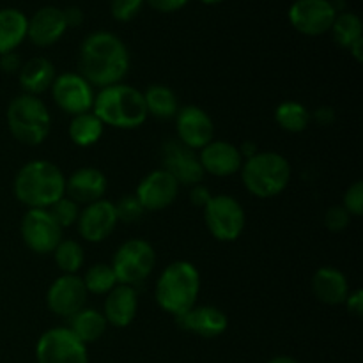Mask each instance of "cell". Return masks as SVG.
Instances as JSON below:
<instances>
[{
  "label": "cell",
  "instance_id": "1",
  "mask_svg": "<svg viewBox=\"0 0 363 363\" xmlns=\"http://www.w3.org/2000/svg\"><path fill=\"white\" fill-rule=\"evenodd\" d=\"M130 62L126 45L112 32H92L80 46V74L92 87L121 84L130 71Z\"/></svg>",
  "mask_w": 363,
  "mask_h": 363
},
{
  "label": "cell",
  "instance_id": "2",
  "mask_svg": "<svg viewBox=\"0 0 363 363\" xmlns=\"http://www.w3.org/2000/svg\"><path fill=\"white\" fill-rule=\"evenodd\" d=\"M13 190L28 209H48L66 194V176L48 160H32L18 170Z\"/></svg>",
  "mask_w": 363,
  "mask_h": 363
},
{
  "label": "cell",
  "instance_id": "3",
  "mask_svg": "<svg viewBox=\"0 0 363 363\" xmlns=\"http://www.w3.org/2000/svg\"><path fill=\"white\" fill-rule=\"evenodd\" d=\"M92 112L105 126L116 130H137L149 117L144 94L126 84L99 89L94 96Z\"/></svg>",
  "mask_w": 363,
  "mask_h": 363
},
{
  "label": "cell",
  "instance_id": "4",
  "mask_svg": "<svg viewBox=\"0 0 363 363\" xmlns=\"http://www.w3.org/2000/svg\"><path fill=\"white\" fill-rule=\"evenodd\" d=\"M201 293V273L188 261H176L167 266L156 280L155 298L167 314L179 318L195 307Z\"/></svg>",
  "mask_w": 363,
  "mask_h": 363
},
{
  "label": "cell",
  "instance_id": "5",
  "mask_svg": "<svg viewBox=\"0 0 363 363\" xmlns=\"http://www.w3.org/2000/svg\"><path fill=\"white\" fill-rule=\"evenodd\" d=\"M241 181L247 191L257 199H273L291 183L293 169L286 156L275 151H259L241 165Z\"/></svg>",
  "mask_w": 363,
  "mask_h": 363
},
{
  "label": "cell",
  "instance_id": "6",
  "mask_svg": "<svg viewBox=\"0 0 363 363\" xmlns=\"http://www.w3.org/2000/svg\"><path fill=\"white\" fill-rule=\"evenodd\" d=\"M7 128L20 144L41 145L52 131V116L41 98L20 94L7 106Z\"/></svg>",
  "mask_w": 363,
  "mask_h": 363
},
{
  "label": "cell",
  "instance_id": "7",
  "mask_svg": "<svg viewBox=\"0 0 363 363\" xmlns=\"http://www.w3.org/2000/svg\"><path fill=\"white\" fill-rule=\"evenodd\" d=\"M155 264L156 254L151 243L142 238H131L117 248L110 266L116 273L117 284L135 287L151 275Z\"/></svg>",
  "mask_w": 363,
  "mask_h": 363
},
{
  "label": "cell",
  "instance_id": "8",
  "mask_svg": "<svg viewBox=\"0 0 363 363\" xmlns=\"http://www.w3.org/2000/svg\"><path fill=\"white\" fill-rule=\"evenodd\" d=\"M204 222L216 241L233 243L243 234L247 215L243 206L233 195H213L204 208Z\"/></svg>",
  "mask_w": 363,
  "mask_h": 363
},
{
  "label": "cell",
  "instance_id": "9",
  "mask_svg": "<svg viewBox=\"0 0 363 363\" xmlns=\"http://www.w3.org/2000/svg\"><path fill=\"white\" fill-rule=\"evenodd\" d=\"M38 363H89L87 346L66 326L50 328L35 344Z\"/></svg>",
  "mask_w": 363,
  "mask_h": 363
},
{
  "label": "cell",
  "instance_id": "10",
  "mask_svg": "<svg viewBox=\"0 0 363 363\" xmlns=\"http://www.w3.org/2000/svg\"><path fill=\"white\" fill-rule=\"evenodd\" d=\"M20 234L28 250L46 255L55 250L62 240V229L53 220L50 209H27L20 223Z\"/></svg>",
  "mask_w": 363,
  "mask_h": 363
},
{
  "label": "cell",
  "instance_id": "11",
  "mask_svg": "<svg viewBox=\"0 0 363 363\" xmlns=\"http://www.w3.org/2000/svg\"><path fill=\"white\" fill-rule=\"evenodd\" d=\"M50 89L55 105L71 117L92 110L96 96L94 89L80 73L59 74Z\"/></svg>",
  "mask_w": 363,
  "mask_h": 363
},
{
  "label": "cell",
  "instance_id": "12",
  "mask_svg": "<svg viewBox=\"0 0 363 363\" xmlns=\"http://www.w3.org/2000/svg\"><path fill=\"white\" fill-rule=\"evenodd\" d=\"M337 9L330 0H296L289 9V21L300 34L321 35L332 28Z\"/></svg>",
  "mask_w": 363,
  "mask_h": 363
},
{
  "label": "cell",
  "instance_id": "13",
  "mask_svg": "<svg viewBox=\"0 0 363 363\" xmlns=\"http://www.w3.org/2000/svg\"><path fill=\"white\" fill-rule=\"evenodd\" d=\"M162 163L163 170H167L179 186H195L202 183L206 176L194 149L186 147L179 140H167L162 145Z\"/></svg>",
  "mask_w": 363,
  "mask_h": 363
},
{
  "label": "cell",
  "instance_id": "14",
  "mask_svg": "<svg viewBox=\"0 0 363 363\" xmlns=\"http://www.w3.org/2000/svg\"><path fill=\"white\" fill-rule=\"evenodd\" d=\"M87 289H85L82 277L78 275H60L52 282L46 293V305L52 314L59 318L69 319L78 311L85 307L87 301Z\"/></svg>",
  "mask_w": 363,
  "mask_h": 363
},
{
  "label": "cell",
  "instance_id": "15",
  "mask_svg": "<svg viewBox=\"0 0 363 363\" xmlns=\"http://www.w3.org/2000/svg\"><path fill=\"white\" fill-rule=\"evenodd\" d=\"M176 131L177 140L194 151L206 147L209 142L215 140L213 119L206 110L195 105L179 108V112L176 113Z\"/></svg>",
  "mask_w": 363,
  "mask_h": 363
},
{
  "label": "cell",
  "instance_id": "16",
  "mask_svg": "<svg viewBox=\"0 0 363 363\" xmlns=\"http://www.w3.org/2000/svg\"><path fill=\"white\" fill-rule=\"evenodd\" d=\"M117 223H119V218H117L116 206L106 199L85 206L77 220L78 234L82 236V240L89 241V243L105 241L116 230Z\"/></svg>",
  "mask_w": 363,
  "mask_h": 363
},
{
  "label": "cell",
  "instance_id": "17",
  "mask_svg": "<svg viewBox=\"0 0 363 363\" xmlns=\"http://www.w3.org/2000/svg\"><path fill=\"white\" fill-rule=\"evenodd\" d=\"M179 194V184L177 181L170 176L167 170L158 169L149 172L144 179L138 183L135 197L142 204L144 211H162V209L169 208L174 204Z\"/></svg>",
  "mask_w": 363,
  "mask_h": 363
},
{
  "label": "cell",
  "instance_id": "18",
  "mask_svg": "<svg viewBox=\"0 0 363 363\" xmlns=\"http://www.w3.org/2000/svg\"><path fill=\"white\" fill-rule=\"evenodd\" d=\"M176 323L181 330L195 333L202 339H216V337L223 335L229 326L225 312L215 305L190 308L183 315L176 318Z\"/></svg>",
  "mask_w": 363,
  "mask_h": 363
},
{
  "label": "cell",
  "instance_id": "19",
  "mask_svg": "<svg viewBox=\"0 0 363 363\" xmlns=\"http://www.w3.org/2000/svg\"><path fill=\"white\" fill-rule=\"evenodd\" d=\"M204 174H211L215 177H229L241 170L245 160L241 158L240 149L236 144L227 140H211L199 152Z\"/></svg>",
  "mask_w": 363,
  "mask_h": 363
},
{
  "label": "cell",
  "instance_id": "20",
  "mask_svg": "<svg viewBox=\"0 0 363 363\" xmlns=\"http://www.w3.org/2000/svg\"><path fill=\"white\" fill-rule=\"evenodd\" d=\"M108 188L106 176L96 167H82L66 179V197L78 206L101 201Z\"/></svg>",
  "mask_w": 363,
  "mask_h": 363
},
{
  "label": "cell",
  "instance_id": "21",
  "mask_svg": "<svg viewBox=\"0 0 363 363\" xmlns=\"http://www.w3.org/2000/svg\"><path fill=\"white\" fill-rule=\"evenodd\" d=\"M138 294L133 286L117 284L105 298L103 315L113 328H126L137 318Z\"/></svg>",
  "mask_w": 363,
  "mask_h": 363
},
{
  "label": "cell",
  "instance_id": "22",
  "mask_svg": "<svg viewBox=\"0 0 363 363\" xmlns=\"http://www.w3.org/2000/svg\"><path fill=\"white\" fill-rule=\"evenodd\" d=\"M67 25L64 20L62 9L57 7H43V9L35 11L34 16L28 20L27 27V38L34 43L35 46H52L59 41L66 32Z\"/></svg>",
  "mask_w": 363,
  "mask_h": 363
},
{
  "label": "cell",
  "instance_id": "23",
  "mask_svg": "<svg viewBox=\"0 0 363 363\" xmlns=\"http://www.w3.org/2000/svg\"><path fill=\"white\" fill-rule=\"evenodd\" d=\"M312 293L325 305H342L350 294L346 275L333 266H323L312 277Z\"/></svg>",
  "mask_w": 363,
  "mask_h": 363
},
{
  "label": "cell",
  "instance_id": "24",
  "mask_svg": "<svg viewBox=\"0 0 363 363\" xmlns=\"http://www.w3.org/2000/svg\"><path fill=\"white\" fill-rule=\"evenodd\" d=\"M18 80H20V87L23 89V94L39 96L52 87L55 80V66L46 57H32L27 62L21 64V69L18 71Z\"/></svg>",
  "mask_w": 363,
  "mask_h": 363
},
{
  "label": "cell",
  "instance_id": "25",
  "mask_svg": "<svg viewBox=\"0 0 363 363\" xmlns=\"http://www.w3.org/2000/svg\"><path fill=\"white\" fill-rule=\"evenodd\" d=\"M28 18L21 11L0 9V55L14 52L27 38Z\"/></svg>",
  "mask_w": 363,
  "mask_h": 363
},
{
  "label": "cell",
  "instance_id": "26",
  "mask_svg": "<svg viewBox=\"0 0 363 363\" xmlns=\"http://www.w3.org/2000/svg\"><path fill=\"white\" fill-rule=\"evenodd\" d=\"M106 326H108V323H106L103 312L84 307L77 314L71 315L67 328L73 332L77 339H80L87 346V344L101 339L103 333L106 332Z\"/></svg>",
  "mask_w": 363,
  "mask_h": 363
},
{
  "label": "cell",
  "instance_id": "27",
  "mask_svg": "<svg viewBox=\"0 0 363 363\" xmlns=\"http://www.w3.org/2000/svg\"><path fill=\"white\" fill-rule=\"evenodd\" d=\"M142 94H144L147 116L156 117V119H174L176 113L179 112V103H177L176 92L170 87H167V85H149Z\"/></svg>",
  "mask_w": 363,
  "mask_h": 363
},
{
  "label": "cell",
  "instance_id": "28",
  "mask_svg": "<svg viewBox=\"0 0 363 363\" xmlns=\"http://www.w3.org/2000/svg\"><path fill=\"white\" fill-rule=\"evenodd\" d=\"M103 130H105V124L91 110V112L74 116L67 128V133L77 147H91L98 144L99 138L103 137Z\"/></svg>",
  "mask_w": 363,
  "mask_h": 363
},
{
  "label": "cell",
  "instance_id": "29",
  "mask_svg": "<svg viewBox=\"0 0 363 363\" xmlns=\"http://www.w3.org/2000/svg\"><path fill=\"white\" fill-rule=\"evenodd\" d=\"M275 121L284 131L289 133H301L311 124V112L307 106L300 101H282L275 108Z\"/></svg>",
  "mask_w": 363,
  "mask_h": 363
},
{
  "label": "cell",
  "instance_id": "30",
  "mask_svg": "<svg viewBox=\"0 0 363 363\" xmlns=\"http://www.w3.org/2000/svg\"><path fill=\"white\" fill-rule=\"evenodd\" d=\"M52 254L53 259H55L57 268L62 272V275H77L82 269V266H84V248L74 240H64L62 238Z\"/></svg>",
  "mask_w": 363,
  "mask_h": 363
},
{
  "label": "cell",
  "instance_id": "31",
  "mask_svg": "<svg viewBox=\"0 0 363 363\" xmlns=\"http://www.w3.org/2000/svg\"><path fill=\"white\" fill-rule=\"evenodd\" d=\"M82 282H84L87 293L98 294V296L108 294L110 291L117 286V279L112 266L105 264V262L92 264L91 268L85 272V275L82 277Z\"/></svg>",
  "mask_w": 363,
  "mask_h": 363
},
{
  "label": "cell",
  "instance_id": "32",
  "mask_svg": "<svg viewBox=\"0 0 363 363\" xmlns=\"http://www.w3.org/2000/svg\"><path fill=\"white\" fill-rule=\"evenodd\" d=\"M333 39L342 48H350L354 41L362 38V21L354 13H340L332 25Z\"/></svg>",
  "mask_w": 363,
  "mask_h": 363
},
{
  "label": "cell",
  "instance_id": "33",
  "mask_svg": "<svg viewBox=\"0 0 363 363\" xmlns=\"http://www.w3.org/2000/svg\"><path fill=\"white\" fill-rule=\"evenodd\" d=\"M48 209H50V213H52L53 220L59 223L60 229L62 230L67 229V227L74 225L78 220V216H80V206H78L77 202L71 201V199H67L66 195H64L62 199H59V201H57L55 204Z\"/></svg>",
  "mask_w": 363,
  "mask_h": 363
},
{
  "label": "cell",
  "instance_id": "34",
  "mask_svg": "<svg viewBox=\"0 0 363 363\" xmlns=\"http://www.w3.org/2000/svg\"><path fill=\"white\" fill-rule=\"evenodd\" d=\"M113 206H116L117 218H119V222H124V223L138 222L145 213L144 208H142V204L138 202V199L135 197V194L123 195L119 201L113 202Z\"/></svg>",
  "mask_w": 363,
  "mask_h": 363
},
{
  "label": "cell",
  "instance_id": "35",
  "mask_svg": "<svg viewBox=\"0 0 363 363\" xmlns=\"http://www.w3.org/2000/svg\"><path fill=\"white\" fill-rule=\"evenodd\" d=\"M342 206L347 213L353 216H362L363 215V183L362 181H354L350 188L346 190L342 197Z\"/></svg>",
  "mask_w": 363,
  "mask_h": 363
},
{
  "label": "cell",
  "instance_id": "36",
  "mask_svg": "<svg viewBox=\"0 0 363 363\" xmlns=\"http://www.w3.org/2000/svg\"><path fill=\"white\" fill-rule=\"evenodd\" d=\"M145 0H112L110 13L117 21H130L140 13Z\"/></svg>",
  "mask_w": 363,
  "mask_h": 363
},
{
  "label": "cell",
  "instance_id": "37",
  "mask_svg": "<svg viewBox=\"0 0 363 363\" xmlns=\"http://www.w3.org/2000/svg\"><path fill=\"white\" fill-rule=\"evenodd\" d=\"M351 222V215L342 208V206H332L326 209L325 213V225L326 229L332 233H340V230L347 229Z\"/></svg>",
  "mask_w": 363,
  "mask_h": 363
},
{
  "label": "cell",
  "instance_id": "38",
  "mask_svg": "<svg viewBox=\"0 0 363 363\" xmlns=\"http://www.w3.org/2000/svg\"><path fill=\"white\" fill-rule=\"evenodd\" d=\"M211 191H209L208 186H204V184H195V186L190 188V202L194 206H197V208H206V204H208L209 201H211Z\"/></svg>",
  "mask_w": 363,
  "mask_h": 363
},
{
  "label": "cell",
  "instance_id": "39",
  "mask_svg": "<svg viewBox=\"0 0 363 363\" xmlns=\"http://www.w3.org/2000/svg\"><path fill=\"white\" fill-rule=\"evenodd\" d=\"M147 2L152 9L160 13H174V11L183 9L190 0H147Z\"/></svg>",
  "mask_w": 363,
  "mask_h": 363
},
{
  "label": "cell",
  "instance_id": "40",
  "mask_svg": "<svg viewBox=\"0 0 363 363\" xmlns=\"http://www.w3.org/2000/svg\"><path fill=\"white\" fill-rule=\"evenodd\" d=\"M344 303H346L347 312H350V314L360 318V315L363 314V291L362 289L350 291V294H347V298Z\"/></svg>",
  "mask_w": 363,
  "mask_h": 363
},
{
  "label": "cell",
  "instance_id": "41",
  "mask_svg": "<svg viewBox=\"0 0 363 363\" xmlns=\"http://www.w3.org/2000/svg\"><path fill=\"white\" fill-rule=\"evenodd\" d=\"M0 67H2L4 73H18L21 69V59L16 52L0 55Z\"/></svg>",
  "mask_w": 363,
  "mask_h": 363
},
{
  "label": "cell",
  "instance_id": "42",
  "mask_svg": "<svg viewBox=\"0 0 363 363\" xmlns=\"http://www.w3.org/2000/svg\"><path fill=\"white\" fill-rule=\"evenodd\" d=\"M311 119H314L321 126H330L335 121V110L332 106H319L314 113H311Z\"/></svg>",
  "mask_w": 363,
  "mask_h": 363
},
{
  "label": "cell",
  "instance_id": "43",
  "mask_svg": "<svg viewBox=\"0 0 363 363\" xmlns=\"http://www.w3.org/2000/svg\"><path fill=\"white\" fill-rule=\"evenodd\" d=\"M64 13V20H66L67 27H78V25L84 21V13H82L80 7H67V9L62 11Z\"/></svg>",
  "mask_w": 363,
  "mask_h": 363
},
{
  "label": "cell",
  "instance_id": "44",
  "mask_svg": "<svg viewBox=\"0 0 363 363\" xmlns=\"http://www.w3.org/2000/svg\"><path fill=\"white\" fill-rule=\"evenodd\" d=\"M238 149H240V155L243 160L252 158V156H255L259 152L257 144H255V142H248V140L243 142V144H241Z\"/></svg>",
  "mask_w": 363,
  "mask_h": 363
},
{
  "label": "cell",
  "instance_id": "45",
  "mask_svg": "<svg viewBox=\"0 0 363 363\" xmlns=\"http://www.w3.org/2000/svg\"><path fill=\"white\" fill-rule=\"evenodd\" d=\"M347 50H350L351 55L354 57L357 62H363V38L358 39V41H354Z\"/></svg>",
  "mask_w": 363,
  "mask_h": 363
},
{
  "label": "cell",
  "instance_id": "46",
  "mask_svg": "<svg viewBox=\"0 0 363 363\" xmlns=\"http://www.w3.org/2000/svg\"><path fill=\"white\" fill-rule=\"evenodd\" d=\"M268 363H300L298 360H294L293 357H286V354H280V357L272 358Z\"/></svg>",
  "mask_w": 363,
  "mask_h": 363
},
{
  "label": "cell",
  "instance_id": "47",
  "mask_svg": "<svg viewBox=\"0 0 363 363\" xmlns=\"http://www.w3.org/2000/svg\"><path fill=\"white\" fill-rule=\"evenodd\" d=\"M199 2H202V4H208V6H216V4L223 2V0H199Z\"/></svg>",
  "mask_w": 363,
  "mask_h": 363
}]
</instances>
